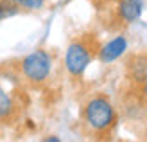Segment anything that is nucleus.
I'll use <instances>...</instances> for the list:
<instances>
[{"label": "nucleus", "instance_id": "nucleus-1", "mask_svg": "<svg viewBox=\"0 0 147 142\" xmlns=\"http://www.w3.org/2000/svg\"><path fill=\"white\" fill-rule=\"evenodd\" d=\"M81 121L86 131L95 139H109L119 122V115L108 95L93 94L84 103L83 111H81Z\"/></svg>", "mask_w": 147, "mask_h": 142}, {"label": "nucleus", "instance_id": "nucleus-2", "mask_svg": "<svg viewBox=\"0 0 147 142\" xmlns=\"http://www.w3.org/2000/svg\"><path fill=\"white\" fill-rule=\"evenodd\" d=\"M100 41L97 34L88 33L81 34L76 40H72L67 47V54H65V69L74 79H81L84 70L88 69L95 58L99 56Z\"/></svg>", "mask_w": 147, "mask_h": 142}, {"label": "nucleus", "instance_id": "nucleus-3", "mask_svg": "<svg viewBox=\"0 0 147 142\" xmlns=\"http://www.w3.org/2000/svg\"><path fill=\"white\" fill-rule=\"evenodd\" d=\"M20 72L31 85H41L52 72V56L45 49H36L20 61Z\"/></svg>", "mask_w": 147, "mask_h": 142}, {"label": "nucleus", "instance_id": "nucleus-4", "mask_svg": "<svg viewBox=\"0 0 147 142\" xmlns=\"http://www.w3.org/2000/svg\"><path fill=\"white\" fill-rule=\"evenodd\" d=\"M144 0H115L109 4V22L108 29L111 31H126L129 25L140 20L144 13Z\"/></svg>", "mask_w": 147, "mask_h": 142}, {"label": "nucleus", "instance_id": "nucleus-5", "mask_svg": "<svg viewBox=\"0 0 147 142\" xmlns=\"http://www.w3.org/2000/svg\"><path fill=\"white\" fill-rule=\"evenodd\" d=\"M126 76L129 83L135 86L142 85L147 79V49L131 54L126 61Z\"/></svg>", "mask_w": 147, "mask_h": 142}, {"label": "nucleus", "instance_id": "nucleus-6", "mask_svg": "<svg viewBox=\"0 0 147 142\" xmlns=\"http://www.w3.org/2000/svg\"><path fill=\"white\" fill-rule=\"evenodd\" d=\"M126 50H127V36H126V33L122 31V33L117 34L115 38L106 41L104 45H100L97 59H99L100 63L108 65V63L115 61V59L122 58L124 54H126Z\"/></svg>", "mask_w": 147, "mask_h": 142}, {"label": "nucleus", "instance_id": "nucleus-7", "mask_svg": "<svg viewBox=\"0 0 147 142\" xmlns=\"http://www.w3.org/2000/svg\"><path fill=\"white\" fill-rule=\"evenodd\" d=\"M14 111H16V104H14L13 97L0 86V122L9 121L14 115Z\"/></svg>", "mask_w": 147, "mask_h": 142}, {"label": "nucleus", "instance_id": "nucleus-8", "mask_svg": "<svg viewBox=\"0 0 147 142\" xmlns=\"http://www.w3.org/2000/svg\"><path fill=\"white\" fill-rule=\"evenodd\" d=\"M47 0H9V4L18 7V11H40L45 7Z\"/></svg>", "mask_w": 147, "mask_h": 142}, {"label": "nucleus", "instance_id": "nucleus-9", "mask_svg": "<svg viewBox=\"0 0 147 142\" xmlns=\"http://www.w3.org/2000/svg\"><path fill=\"white\" fill-rule=\"evenodd\" d=\"M135 90H136V94L140 95V99L144 101V104L147 106V79L144 81L142 85H138V86H135Z\"/></svg>", "mask_w": 147, "mask_h": 142}, {"label": "nucleus", "instance_id": "nucleus-10", "mask_svg": "<svg viewBox=\"0 0 147 142\" xmlns=\"http://www.w3.org/2000/svg\"><path fill=\"white\" fill-rule=\"evenodd\" d=\"M92 2L99 7V9H104V7H108L109 4H113L115 0H92Z\"/></svg>", "mask_w": 147, "mask_h": 142}]
</instances>
